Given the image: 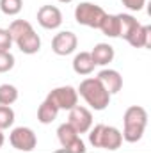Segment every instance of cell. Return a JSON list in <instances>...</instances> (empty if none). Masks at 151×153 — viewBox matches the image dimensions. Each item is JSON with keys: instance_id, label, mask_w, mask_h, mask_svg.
I'll return each instance as SVG.
<instances>
[{"instance_id": "cell-17", "label": "cell", "mask_w": 151, "mask_h": 153, "mask_svg": "<svg viewBox=\"0 0 151 153\" xmlns=\"http://www.w3.org/2000/svg\"><path fill=\"white\" fill-rule=\"evenodd\" d=\"M57 137H59L62 148H68L70 144H73L76 139H78V132H76L70 123H64V125L59 126V130H57Z\"/></svg>"}, {"instance_id": "cell-22", "label": "cell", "mask_w": 151, "mask_h": 153, "mask_svg": "<svg viewBox=\"0 0 151 153\" xmlns=\"http://www.w3.org/2000/svg\"><path fill=\"white\" fill-rule=\"evenodd\" d=\"M14 123V111L7 105H0V130L9 128Z\"/></svg>"}, {"instance_id": "cell-26", "label": "cell", "mask_w": 151, "mask_h": 153, "mask_svg": "<svg viewBox=\"0 0 151 153\" xmlns=\"http://www.w3.org/2000/svg\"><path fill=\"white\" fill-rule=\"evenodd\" d=\"M62 152H64V153H84V152H85L84 141H82V139L78 137V139H76L73 144H70L68 148H62Z\"/></svg>"}, {"instance_id": "cell-10", "label": "cell", "mask_w": 151, "mask_h": 153, "mask_svg": "<svg viewBox=\"0 0 151 153\" xmlns=\"http://www.w3.org/2000/svg\"><path fill=\"white\" fill-rule=\"evenodd\" d=\"M123 143V135L117 128L114 126H103V132H101V139H100V148L103 150H109L114 152L121 146Z\"/></svg>"}, {"instance_id": "cell-6", "label": "cell", "mask_w": 151, "mask_h": 153, "mask_svg": "<svg viewBox=\"0 0 151 153\" xmlns=\"http://www.w3.org/2000/svg\"><path fill=\"white\" fill-rule=\"evenodd\" d=\"M68 123L75 128L78 134H85L91 128V125H93V114H91L89 109L76 105V107H73L70 111V121Z\"/></svg>"}, {"instance_id": "cell-12", "label": "cell", "mask_w": 151, "mask_h": 153, "mask_svg": "<svg viewBox=\"0 0 151 153\" xmlns=\"http://www.w3.org/2000/svg\"><path fill=\"white\" fill-rule=\"evenodd\" d=\"M150 36H151V27L139 25V27L126 38V41H128L133 48H150Z\"/></svg>"}, {"instance_id": "cell-2", "label": "cell", "mask_w": 151, "mask_h": 153, "mask_svg": "<svg viewBox=\"0 0 151 153\" xmlns=\"http://www.w3.org/2000/svg\"><path fill=\"white\" fill-rule=\"evenodd\" d=\"M76 93H80V96L94 111H103L110 103V94L101 85V82L98 78H85V80H82V84H80Z\"/></svg>"}, {"instance_id": "cell-9", "label": "cell", "mask_w": 151, "mask_h": 153, "mask_svg": "<svg viewBox=\"0 0 151 153\" xmlns=\"http://www.w3.org/2000/svg\"><path fill=\"white\" fill-rule=\"evenodd\" d=\"M96 78H98V80L101 82V85L109 91V94L119 93L121 87H123V76L119 75L115 70H103V71L98 73Z\"/></svg>"}, {"instance_id": "cell-28", "label": "cell", "mask_w": 151, "mask_h": 153, "mask_svg": "<svg viewBox=\"0 0 151 153\" xmlns=\"http://www.w3.org/2000/svg\"><path fill=\"white\" fill-rule=\"evenodd\" d=\"M2 144H4V134L0 132V148H2Z\"/></svg>"}, {"instance_id": "cell-4", "label": "cell", "mask_w": 151, "mask_h": 153, "mask_svg": "<svg viewBox=\"0 0 151 153\" xmlns=\"http://www.w3.org/2000/svg\"><path fill=\"white\" fill-rule=\"evenodd\" d=\"M46 98L52 100V102L57 105L59 111H61V109H62V111H71L73 107H76V103H78V93H76L73 87H70V85L57 87V89L50 91Z\"/></svg>"}, {"instance_id": "cell-29", "label": "cell", "mask_w": 151, "mask_h": 153, "mask_svg": "<svg viewBox=\"0 0 151 153\" xmlns=\"http://www.w3.org/2000/svg\"><path fill=\"white\" fill-rule=\"evenodd\" d=\"M59 2H64V4H68V2H71V0H59Z\"/></svg>"}, {"instance_id": "cell-15", "label": "cell", "mask_w": 151, "mask_h": 153, "mask_svg": "<svg viewBox=\"0 0 151 153\" xmlns=\"http://www.w3.org/2000/svg\"><path fill=\"white\" fill-rule=\"evenodd\" d=\"M57 114H59L57 105H55L52 100H48V98L39 105V109H38V119L43 123V125H50V123H53V121L57 119Z\"/></svg>"}, {"instance_id": "cell-13", "label": "cell", "mask_w": 151, "mask_h": 153, "mask_svg": "<svg viewBox=\"0 0 151 153\" xmlns=\"http://www.w3.org/2000/svg\"><path fill=\"white\" fill-rule=\"evenodd\" d=\"M91 57H93L94 64H98V66H105V64L112 62L114 48L110 46V45H107V43H100V45H96V46L93 48Z\"/></svg>"}, {"instance_id": "cell-24", "label": "cell", "mask_w": 151, "mask_h": 153, "mask_svg": "<svg viewBox=\"0 0 151 153\" xmlns=\"http://www.w3.org/2000/svg\"><path fill=\"white\" fill-rule=\"evenodd\" d=\"M11 45H13V38H11L9 30L0 29V52H9Z\"/></svg>"}, {"instance_id": "cell-25", "label": "cell", "mask_w": 151, "mask_h": 153, "mask_svg": "<svg viewBox=\"0 0 151 153\" xmlns=\"http://www.w3.org/2000/svg\"><path fill=\"white\" fill-rule=\"evenodd\" d=\"M103 126L105 125H96L93 128V132L89 134V141L94 148H100V139H101V132H103Z\"/></svg>"}, {"instance_id": "cell-1", "label": "cell", "mask_w": 151, "mask_h": 153, "mask_svg": "<svg viewBox=\"0 0 151 153\" xmlns=\"http://www.w3.org/2000/svg\"><path fill=\"white\" fill-rule=\"evenodd\" d=\"M148 123V112L144 107L132 105L124 112V130H123V139L128 143H137L142 139L144 130Z\"/></svg>"}, {"instance_id": "cell-8", "label": "cell", "mask_w": 151, "mask_h": 153, "mask_svg": "<svg viewBox=\"0 0 151 153\" xmlns=\"http://www.w3.org/2000/svg\"><path fill=\"white\" fill-rule=\"evenodd\" d=\"M76 43H78V39L73 32H59L53 41H52V50L57 53V55H70V53H73L76 48Z\"/></svg>"}, {"instance_id": "cell-21", "label": "cell", "mask_w": 151, "mask_h": 153, "mask_svg": "<svg viewBox=\"0 0 151 153\" xmlns=\"http://www.w3.org/2000/svg\"><path fill=\"white\" fill-rule=\"evenodd\" d=\"M21 7H23V0H0V9L7 16L18 14L21 11Z\"/></svg>"}, {"instance_id": "cell-23", "label": "cell", "mask_w": 151, "mask_h": 153, "mask_svg": "<svg viewBox=\"0 0 151 153\" xmlns=\"http://www.w3.org/2000/svg\"><path fill=\"white\" fill-rule=\"evenodd\" d=\"M13 66H14V57L9 52H0V73L13 70Z\"/></svg>"}, {"instance_id": "cell-5", "label": "cell", "mask_w": 151, "mask_h": 153, "mask_svg": "<svg viewBox=\"0 0 151 153\" xmlns=\"http://www.w3.org/2000/svg\"><path fill=\"white\" fill-rule=\"evenodd\" d=\"M9 141L13 144V148H16L18 152H32L38 144V139H36V134L27 128V126H18L11 132L9 135Z\"/></svg>"}, {"instance_id": "cell-19", "label": "cell", "mask_w": 151, "mask_h": 153, "mask_svg": "<svg viewBox=\"0 0 151 153\" xmlns=\"http://www.w3.org/2000/svg\"><path fill=\"white\" fill-rule=\"evenodd\" d=\"M7 30H9L13 41H18L21 36H25L27 32H30V30H34V29H32V25H30L27 20H14Z\"/></svg>"}, {"instance_id": "cell-11", "label": "cell", "mask_w": 151, "mask_h": 153, "mask_svg": "<svg viewBox=\"0 0 151 153\" xmlns=\"http://www.w3.org/2000/svg\"><path fill=\"white\" fill-rule=\"evenodd\" d=\"M16 45H18V48H20L23 53L32 55V53H38L39 52V48H41V39H39V36L34 30H30V32H27L25 36H21V38L18 39Z\"/></svg>"}, {"instance_id": "cell-3", "label": "cell", "mask_w": 151, "mask_h": 153, "mask_svg": "<svg viewBox=\"0 0 151 153\" xmlns=\"http://www.w3.org/2000/svg\"><path fill=\"white\" fill-rule=\"evenodd\" d=\"M105 14L107 13L100 5L91 4V2H84L80 5H76L75 9V20L80 25H85L91 29H100V23H101Z\"/></svg>"}, {"instance_id": "cell-20", "label": "cell", "mask_w": 151, "mask_h": 153, "mask_svg": "<svg viewBox=\"0 0 151 153\" xmlns=\"http://www.w3.org/2000/svg\"><path fill=\"white\" fill-rule=\"evenodd\" d=\"M18 100V89L11 84L0 85V105H13Z\"/></svg>"}, {"instance_id": "cell-18", "label": "cell", "mask_w": 151, "mask_h": 153, "mask_svg": "<svg viewBox=\"0 0 151 153\" xmlns=\"http://www.w3.org/2000/svg\"><path fill=\"white\" fill-rule=\"evenodd\" d=\"M119 16V38L126 39L141 23L133 18V16H130V14H117Z\"/></svg>"}, {"instance_id": "cell-7", "label": "cell", "mask_w": 151, "mask_h": 153, "mask_svg": "<svg viewBox=\"0 0 151 153\" xmlns=\"http://www.w3.org/2000/svg\"><path fill=\"white\" fill-rule=\"evenodd\" d=\"M38 22L43 29H57L62 23V14L55 5H43L38 11Z\"/></svg>"}, {"instance_id": "cell-16", "label": "cell", "mask_w": 151, "mask_h": 153, "mask_svg": "<svg viewBox=\"0 0 151 153\" xmlns=\"http://www.w3.org/2000/svg\"><path fill=\"white\" fill-rule=\"evenodd\" d=\"M100 30L109 38H119V16L117 14H105L101 23H100Z\"/></svg>"}, {"instance_id": "cell-27", "label": "cell", "mask_w": 151, "mask_h": 153, "mask_svg": "<svg viewBox=\"0 0 151 153\" xmlns=\"http://www.w3.org/2000/svg\"><path fill=\"white\" fill-rule=\"evenodd\" d=\"M121 2L132 11H141L144 7V4H146V0H121Z\"/></svg>"}, {"instance_id": "cell-14", "label": "cell", "mask_w": 151, "mask_h": 153, "mask_svg": "<svg viewBox=\"0 0 151 153\" xmlns=\"http://www.w3.org/2000/svg\"><path fill=\"white\" fill-rule=\"evenodd\" d=\"M94 66L96 64H94V61L91 57V52H80L73 59V70L78 75H89V73H93Z\"/></svg>"}]
</instances>
